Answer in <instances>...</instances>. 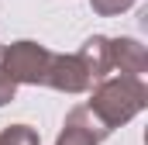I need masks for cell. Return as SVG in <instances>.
<instances>
[{
    "label": "cell",
    "instance_id": "obj_1",
    "mask_svg": "<svg viewBox=\"0 0 148 145\" xmlns=\"http://www.w3.org/2000/svg\"><path fill=\"white\" fill-rule=\"evenodd\" d=\"M148 104V86L145 79H138V76H103V79H97V86H93V97H90V104L86 107L93 110L107 128H121V124H127L134 114H141Z\"/></svg>",
    "mask_w": 148,
    "mask_h": 145
},
{
    "label": "cell",
    "instance_id": "obj_2",
    "mask_svg": "<svg viewBox=\"0 0 148 145\" xmlns=\"http://www.w3.org/2000/svg\"><path fill=\"white\" fill-rule=\"evenodd\" d=\"M48 62H52V52L45 45H38L31 38L24 41H14V45H3V69L7 76L21 86H45V72H48Z\"/></svg>",
    "mask_w": 148,
    "mask_h": 145
},
{
    "label": "cell",
    "instance_id": "obj_3",
    "mask_svg": "<svg viewBox=\"0 0 148 145\" xmlns=\"http://www.w3.org/2000/svg\"><path fill=\"white\" fill-rule=\"evenodd\" d=\"M107 135H110V128L86 107V104H79V107H73L66 114L62 135L55 138V145H100Z\"/></svg>",
    "mask_w": 148,
    "mask_h": 145
},
{
    "label": "cell",
    "instance_id": "obj_4",
    "mask_svg": "<svg viewBox=\"0 0 148 145\" xmlns=\"http://www.w3.org/2000/svg\"><path fill=\"white\" fill-rule=\"evenodd\" d=\"M45 86L59 90V93H86L93 86L86 66L79 62V55H55L52 52V62L45 72Z\"/></svg>",
    "mask_w": 148,
    "mask_h": 145
},
{
    "label": "cell",
    "instance_id": "obj_5",
    "mask_svg": "<svg viewBox=\"0 0 148 145\" xmlns=\"http://www.w3.org/2000/svg\"><path fill=\"white\" fill-rule=\"evenodd\" d=\"M114 52V69H121V76H138L145 79L148 72V48L138 38H110Z\"/></svg>",
    "mask_w": 148,
    "mask_h": 145
},
{
    "label": "cell",
    "instance_id": "obj_6",
    "mask_svg": "<svg viewBox=\"0 0 148 145\" xmlns=\"http://www.w3.org/2000/svg\"><path fill=\"white\" fill-rule=\"evenodd\" d=\"M76 55H79V62L86 66V72H90V79H93V83L114 72V52H110V38H107V35L86 38V41H83V48H79Z\"/></svg>",
    "mask_w": 148,
    "mask_h": 145
},
{
    "label": "cell",
    "instance_id": "obj_7",
    "mask_svg": "<svg viewBox=\"0 0 148 145\" xmlns=\"http://www.w3.org/2000/svg\"><path fill=\"white\" fill-rule=\"evenodd\" d=\"M0 145H41V138L28 124H7L0 131Z\"/></svg>",
    "mask_w": 148,
    "mask_h": 145
},
{
    "label": "cell",
    "instance_id": "obj_8",
    "mask_svg": "<svg viewBox=\"0 0 148 145\" xmlns=\"http://www.w3.org/2000/svg\"><path fill=\"white\" fill-rule=\"evenodd\" d=\"M14 93H17V83H14V79L7 76V69H3V45H0V107L10 104Z\"/></svg>",
    "mask_w": 148,
    "mask_h": 145
},
{
    "label": "cell",
    "instance_id": "obj_9",
    "mask_svg": "<svg viewBox=\"0 0 148 145\" xmlns=\"http://www.w3.org/2000/svg\"><path fill=\"white\" fill-rule=\"evenodd\" d=\"M90 3H93V10L103 14V17H110V14H124L127 7H134V0H90Z\"/></svg>",
    "mask_w": 148,
    "mask_h": 145
}]
</instances>
